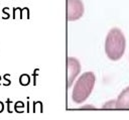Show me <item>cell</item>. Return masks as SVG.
<instances>
[{"mask_svg":"<svg viewBox=\"0 0 129 120\" xmlns=\"http://www.w3.org/2000/svg\"><path fill=\"white\" fill-rule=\"evenodd\" d=\"M126 48V39L123 32L114 27L110 29L105 39V52L109 59L118 61L120 59Z\"/></svg>","mask_w":129,"mask_h":120,"instance_id":"obj_1","label":"cell"},{"mask_svg":"<svg viewBox=\"0 0 129 120\" xmlns=\"http://www.w3.org/2000/svg\"><path fill=\"white\" fill-rule=\"evenodd\" d=\"M95 81H96V77L93 72L83 73L76 81V84L74 86L72 93L73 101L77 104H81L85 102L89 98V96L91 95L94 89Z\"/></svg>","mask_w":129,"mask_h":120,"instance_id":"obj_2","label":"cell"},{"mask_svg":"<svg viewBox=\"0 0 129 120\" xmlns=\"http://www.w3.org/2000/svg\"><path fill=\"white\" fill-rule=\"evenodd\" d=\"M84 14V4L82 0H67V17L69 21L80 19Z\"/></svg>","mask_w":129,"mask_h":120,"instance_id":"obj_3","label":"cell"},{"mask_svg":"<svg viewBox=\"0 0 129 120\" xmlns=\"http://www.w3.org/2000/svg\"><path fill=\"white\" fill-rule=\"evenodd\" d=\"M67 67H68V88H71L75 79L81 72V65L80 62L75 57H68L67 59Z\"/></svg>","mask_w":129,"mask_h":120,"instance_id":"obj_4","label":"cell"},{"mask_svg":"<svg viewBox=\"0 0 129 120\" xmlns=\"http://www.w3.org/2000/svg\"><path fill=\"white\" fill-rule=\"evenodd\" d=\"M116 109H129V87L119 94L116 100Z\"/></svg>","mask_w":129,"mask_h":120,"instance_id":"obj_5","label":"cell"},{"mask_svg":"<svg viewBox=\"0 0 129 120\" xmlns=\"http://www.w3.org/2000/svg\"><path fill=\"white\" fill-rule=\"evenodd\" d=\"M109 108H111V109L116 108V101L115 100H111V101H109L103 105V109H109Z\"/></svg>","mask_w":129,"mask_h":120,"instance_id":"obj_6","label":"cell"},{"mask_svg":"<svg viewBox=\"0 0 129 120\" xmlns=\"http://www.w3.org/2000/svg\"><path fill=\"white\" fill-rule=\"evenodd\" d=\"M19 82H20L21 85H24L25 86V85H27L29 83V77L27 75H22L20 77V79H19Z\"/></svg>","mask_w":129,"mask_h":120,"instance_id":"obj_7","label":"cell"},{"mask_svg":"<svg viewBox=\"0 0 129 120\" xmlns=\"http://www.w3.org/2000/svg\"><path fill=\"white\" fill-rule=\"evenodd\" d=\"M12 107L14 108V106H13V103L8 99L7 100V111L9 112V113H12V111H13V109H12Z\"/></svg>","mask_w":129,"mask_h":120,"instance_id":"obj_8","label":"cell"},{"mask_svg":"<svg viewBox=\"0 0 129 120\" xmlns=\"http://www.w3.org/2000/svg\"><path fill=\"white\" fill-rule=\"evenodd\" d=\"M9 78V74H6V75H4V77H3V79H4V83H3V85L4 86H9L10 85V80L8 79Z\"/></svg>","mask_w":129,"mask_h":120,"instance_id":"obj_9","label":"cell"},{"mask_svg":"<svg viewBox=\"0 0 129 120\" xmlns=\"http://www.w3.org/2000/svg\"><path fill=\"white\" fill-rule=\"evenodd\" d=\"M81 109H95V107L92 105H86V106H82Z\"/></svg>","mask_w":129,"mask_h":120,"instance_id":"obj_10","label":"cell"},{"mask_svg":"<svg viewBox=\"0 0 129 120\" xmlns=\"http://www.w3.org/2000/svg\"><path fill=\"white\" fill-rule=\"evenodd\" d=\"M4 110V103L2 101H0V113Z\"/></svg>","mask_w":129,"mask_h":120,"instance_id":"obj_11","label":"cell"},{"mask_svg":"<svg viewBox=\"0 0 129 120\" xmlns=\"http://www.w3.org/2000/svg\"><path fill=\"white\" fill-rule=\"evenodd\" d=\"M1 81H2V78H1V76H0V85L2 84V83H1Z\"/></svg>","mask_w":129,"mask_h":120,"instance_id":"obj_12","label":"cell"},{"mask_svg":"<svg viewBox=\"0 0 129 120\" xmlns=\"http://www.w3.org/2000/svg\"><path fill=\"white\" fill-rule=\"evenodd\" d=\"M0 18H1V14H0Z\"/></svg>","mask_w":129,"mask_h":120,"instance_id":"obj_13","label":"cell"}]
</instances>
